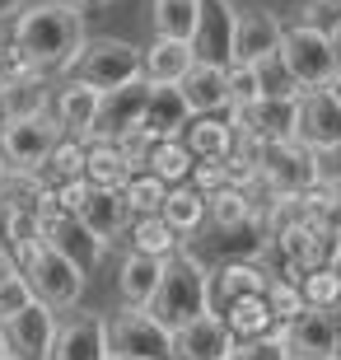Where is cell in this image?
I'll list each match as a JSON object with an SVG mask.
<instances>
[{"label": "cell", "instance_id": "obj_1", "mask_svg": "<svg viewBox=\"0 0 341 360\" xmlns=\"http://www.w3.org/2000/svg\"><path fill=\"white\" fill-rule=\"evenodd\" d=\"M84 38H89L84 33V14L61 5V0H28L10 24V42L33 56V66L42 75H56V70L70 75Z\"/></svg>", "mask_w": 341, "mask_h": 360}, {"label": "cell", "instance_id": "obj_2", "mask_svg": "<svg viewBox=\"0 0 341 360\" xmlns=\"http://www.w3.org/2000/svg\"><path fill=\"white\" fill-rule=\"evenodd\" d=\"M210 314V267L201 262L192 248H178V253L164 262V276H159V290L150 300V319L164 323L169 333H178L183 323Z\"/></svg>", "mask_w": 341, "mask_h": 360}, {"label": "cell", "instance_id": "obj_3", "mask_svg": "<svg viewBox=\"0 0 341 360\" xmlns=\"http://www.w3.org/2000/svg\"><path fill=\"white\" fill-rule=\"evenodd\" d=\"M66 80H79L98 94L122 89V84H131V80H145L141 75V47L127 42V38H84V47H79Z\"/></svg>", "mask_w": 341, "mask_h": 360}, {"label": "cell", "instance_id": "obj_4", "mask_svg": "<svg viewBox=\"0 0 341 360\" xmlns=\"http://www.w3.org/2000/svg\"><path fill=\"white\" fill-rule=\"evenodd\" d=\"M281 66L300 89H328L337 80V56H332L328 28L318 24H290L281 33Z\"/></svg>", "mask_w": 341, "mask_h": 360}, {"label": "cell", "instance_id": "obj_5", "mask_svg": "<svg viewBox=\"0 0 341 360\" xmlns=\"http://www.w3.org/2000/svg\"><path fill=\"white\" fill-rule=\"evenodd\" d=\"M19 271L28 276L33 295H38L47 309H56V314H61V309H75L79 295H84V271H79L70 257H61L56 248H47V243H42L38 257H33V262H24Z\"/></svg>", "mask_w": 341, "mask_h": 360}, {"label": "cell", "instance_id": "obj_6", "mask_svg": "<svg viewBox=\"0 0 341 360\" xmlns=\"http://www.w3.org/2000/svg\"><path fill=\"white\" fill-rule=\"evenodd\" d=\"M295 141L314 155H328L341 146V98L332 89L295 94Z\"/></svg>", "mask_w": 341, "mask_h": 360}, {"label": "cell", "instance_id": "obj_7", "mask_svg": "<svg viewBox=\"0 0 341 360\" xmlns=\"http://www.w3.org/2000/svg\"><path fill=\"white\" fill-rule=\"evenodd\" d=\"M173 333L150 319V309H117L108 319V351L112 356H141V360H169Z\"/></svg>", "mask_w": 341, "mask_h": 360}, {"label": "cell", "instance_id": "obj_8", "mask_svg": "<svg viewBox=\"0 0 341 360\" xmlns=\"http://www.w3.org/2000/svg\"><path fill=\"white\" fill-rule=\"evenodd\" d=\"M61 141V127L47 117H19V122H0V155L10 169H28L42 174V164L52 155V146Z\"/></svg>", "mask_w": 341, "mask_h": 360}, {"label": "cell", "instance_id": "obj_9", "mask_svg": "<svg viewBox=\"0 0 341 360\" xmlns=\"http://www.w3.org/2000/svg\"><path fill=\"white\" fill-rule=\"evenodd\" d=\"M56 333H61L56 309H47L42 300H33L24 314H14V319L5 323V347H10L14 360H47Z\"/></svg>", "mask_w": 341, "mask_h": 360}, {"label": "cell", "instance_id": "obj_10", "mask_svg": "<svg viewBox=\"0 0 341 360\" xmlns=\"http://www.w3.org/2000/svg\"><path fill=\"white\" fill-rule=\"evenodd\" d=\"M234 28H238V10L234 0H201V28L192 38V52L197 61L210 66H234Z\"/></svg>", "mask_w": 341, "mask_h": 360}, {"label": "cell", "instance_id": "obj_11", "mask_svg": "<svg viewBox=\"0 0 341 360\" xmlns=\"http://www.w3.org/2000/svg\"><path fill=\"white\" fill-rule=\"evenodd\" d=\"M281 33H285V24L271 10H243L234 28V66L262 70L266 61H276L281 56Z\"/></svg>", "mask_w": 341, "mask_h": 360}, {"label": "cell", "instance_id": "obj_12", "mask_svg": "<svg viewBox=\"0 0 341 360\" xmlns=\"http://www.w3.org/2000/svg\"><path fill=\"white\" fill-rule=\"evenodd\" d=\"M145 108H150V84L131 80L122 89L98 94V117H94V141H117L122 131H131L145 122Z\"/></svg>", "mask_w": 341, "mask_h": 360}, {"label": "cell", "instance_id": "obj_13", "mask_svg": "<svg viewBox=\"0 0 341 360\" xmlns=\"http://www.w3.org/2000/svg\"><path fill=\"white\" fill-rule=\"evenodd\" d=\"M285 356L290 360H341V337L337 319L304 309L295 323H285Z\"/></svg>", "mask_w": 341, "mask_h": 360}, {"label": "cell", "instance_id": "obj_14", "mask_svg": "<svg viewBox=\"0 0 341 360\" xmlns=\"http://www.w3.org/2000/svg\"><path fill=\"white\" fill-rule=\"evenodd\" d=\"M271 271L262 262H243V257H224L220 267L210 271V314H224L234 300H248V295H266L271 290Z\"/></svg>", "mask_w": 341, "mask_h": 360}, {"label": "cell", "instance_id": "obj_15", "mask_svg": "<svg viewBox=\"0 0 341 360\" xmlns=\"http://www.w3.org/2000/svg\"><path fill=\"white\" fill-rule=\"evenodd\" d=\"M42 243L47 248H56L61 257H70L84 276H89L98 262L108 257V243L94 234L89 225H79L75 215H56V220H42Z\"/></svg>", "mask_w": 341, "mask_h": 360}, {"label": "cell", "instance_id": "obj_16", "mask_svg": "<svg viewBox=\"0 0 341 360\" xmlns=\"http://www.w3.org/2000/svg\"><path fill=\"white\" fill-rule=\"evenodd\" d=\"M234 351V337L224 328L220 314H201V319L183 323L173 333V347H169V360H229Z\"/></svg>", "mask_w": 341, "mask_h": 360}, {"label": "cell", "instance_id": "obj_17", "mask_svg": "<svg viewBox=\"0 0 341 360\" xmlns=\"http://www.w3.org/2000/svg\"><path fill=\"white\" fill-rule=\"evenodd\" d=\"M108 319L103 314H75L61 323L47 360H108Z\"/></svg>", "mask_w": 341, "mask_h": 360}, {"label": "cell", "instance_id": "obj_18", "mask_svg": "<svg viewBox=\"0 0 341 360\" xmlns=\"http://www.w3.org/2000/svg\"><path fill=\"white\" fill-rule=\"evenodd\" d=\"M94 117H98V89L79 80H66L61 89H52V122L61 127V136L70 141H94Z\"/></svg>", "mask_w": 341, "mask_h": 360}, {"label": "cell", "instance_id": "obj_19", "mask_svg": "<svg viewBox=\"0 0 341 360\" xmlns=\"http://www.w3.org/2000/svg\"><path fill=\"white\" fill-rule=\"evenodd\" d=\"M178 89H183L187 108H192V117H220V112H229V70L224 66L197 61L178 80Z\"/></svg>", "mask_w": 341, "mask_h": 360}, {"label": "cell", "instance_id": "obj_20", "mask_svg": "<svg viewBox=\"0 0 341 360\" xmlns=\"http://www.w3.org/2000/svg\"><path fill=\"white\" fill-rule=\"evenodd\" d=\"M192 122V108H187L183 89L178 84H150V108H145V131L155 141H178Z\"/></svg>", "mask_w": 341, "mask_h": 360}, {"label": "cell", "instance_id": "obj_21", "mask_svg": "<svg viewBox=\"0 0 341 360\" xmlns=\"http://www.w3.org/2000/svg\"><path fill=\"white\" fill-rule=\"evenodd\" d=\"M159 276H164V262H159V257H145V253H131V248H127V257H122V267H117L122 309H150V300H155V290H159Z\"/></svg>", "mask_w": 341, "mask_h": 360}, {"label": "cell", "instance_id": "obj_22", "mask_svg": "<svg viewBox=\"0 0 341 360\" xmlns=\"http://www.w3.org/2000/svg\"><path fill=\"white\" fill-rule=\"evenodd\" d=\"M75 220H79V225H89L103 243H112L117 234H127V225H131V206H127V197H122V192L89 187V197H84V206H79Z\"/></svg>", "mask_w": 341, "mask_h": 360}, {"label": "cell", "instance_id": "obj_23", "mask_svg": "<svg viewBox=\"0 0 341 360\" xmlns=\"http://www.w3.org/2000/svg\"><path fill=\"white\" fill-rule=\"evenodd\" d=\"M197 66V52L192 42H173V38H155L141 52V75L145 84H178L187 70Z\"/></svg>", "mask_w": 341, "mask_h": 360}, {"label": "cell", "instance_id": "obj_24", "mask_svg": "<svg viewBox=\"0 0 341 360\" xmlns=\"http://www.w3.org/2000/svg\"><path fill=\"white\" fill-rule=\"evenodd\" d=\"M47 112H52V84H47V75H33V80H10V84H0V122L47 117Z\"/></svg>", "mask_w": 341, "mask_h": 360}, {"label": "cell", "instance_id": "obj_25", "mask_svg": "<svg viewBox=\"0 0 341 360\" xmlns=\"http://www.w3.org/2000/svg\"><path fill=\"white\" fill-rule=\"evenodd\" d=\"M159 215H164V225L178 234V239H192V234H201V229L210 225L206 215V197H201L192 183L183 187H169V197H164V206H159Z\"/></svg>", "mask_w": 341, "mask_h": 360}, {"label": "cell", "instance_id": "obj_26", "mask_svg": "<svg viewBox=\"0 0 341 360\" xmlns=\"http://www.w3.org/2000/svg\"><path fill=\"white\" fill-rule=\"evenodd\" d=\"M150 24L155 38L192 42L201 28V0H150Z\"/></svg>", "mask_w": 341, "mask_h": 360}, {"label": "cell", "instance_id": "obj_27", "mask_svg": "<svg viewBox=\"0 0 341 360\" xmlns=\"http://www.w3.org/2000/svg\"><path fill=\"white\" fill-rule=\"evenodd\" d=\"M127 243H131V253H145V257H159V262H169L183 239L164 225V215H131V225H127Z\"/></svg>", "mask_w": 341, "mask_h": 360}, {"label": "cell", "instance_id": "obj_28", "mask_svg": "<svg viewBox=\"0 0 341 360\" xmlns=\"http://www.w3.org/2000/svg\"><path fill=\"white\" fill-rule=\"evenodd\" d=\"M234 127L224 117H192L183 131V146L192 150V160H224L234 150Z\"/></svg>", "mask_w": 341, "mask_h": 360}, {"label": "cell", "instance_id": "obj_29", "mask_svg": "<svg viewBox=\"0 0 341 360\" xmlns=\"http://www.w3.org/2000/svg\"><path fill=\"white\" fill-rule=\"evenodd\" d=\"M84 178H89L94 187L122 192L127 178H131V169H127V160H122V150L112 146V141H89V146H84Z\"/></svg>", "mask_w": 341, "mask_h": 360}, {"label": "cell", "instance_id": "obj_30", "mask_svg": "<svg viewBox=\"0 0 341 360\" xmlns=\"http://www.w3.org/2000/svg\"><path fill=\"white\" fill-rule=\"evenodd\" d=\"M206 215L220 234H229V229L248 225V220H262V206H257L248 192H238V187H220V192L206 197Z\"/></svg>", "mask_w": 341, "mask_h": 360}, {"label": "cell", "instance_id": "obj_31", "mask_svg": "<svg viewBox=\"0 0 341 360\" xmlns=\"http://www.w3.org/2000/svg\"><path fill=\"white\" fill-rule=\"evenodd\" d=\"M224 328H229V337L234 342H252V337H266L276 328L271 309H266V295H248V300H234V304L220 314Z\"/></svg>", "mask_w": 341, "mask_h": 360}, {"label": "cell", "instance_id": "obj_32", "mask_svg": "<svg viewBox=\"0 0 341 360\" xmlns=\"http://www.w3.org/2000/svg\"><path fill=\"white\" fill-rule=\"evenodd\" d=\"M192 150L183 146V136L178 141H155V150H150V164H145V174H155L159 183L169 187H183L187 178H192Z\"/></svg>", "mask_w": 341, "mask_h": 360}, {"label": "cell", "instance_id": "obj_33", "mask_svg": "<svg viewBox=\"0 0 341 360\" xmlns=\"http://www.w3.org/2000/svg\"><path fill=\"white\" fill-rule=\"evenodd\" d=\"M47 178L42 174H28V169H10L5 183H0V211H33L38 215L42 206V192H47Z\"/></svg>", "mask_w": 341, "mask_h": 360}, {"label": "cell", "instance_id": "obj_34", "mask_svg": "<svg viewBox=\"0 0 341 360\" xmlns=\"http://www.w3.org/2000/svg\"><path fill=\"white\" fill-rule=\"evenodd\" d=\"M42 178L47 183H75V178H84V141H70V136H61L52 146V155H47V164H42Z\"/></svg>", "mask_w": 341, "mask_h": 360}, {"label": "cell", "instance_id": "obj_35", "mask_svg": "<svg viewBox=\"0 0 341 360\" xmlns=\"http://www.w3.org/2000/svg\"><path fill=\"white\" fill-rule=\"evenodd\" d=\"M300 295H304V309H318V314H337V309H341V281H337V267L309 271V276L300 281Z\"/></svg>", "mask_w": 341, "mask_h": 360}, {"label": "cell", "instance_id": "obj_36", "mask_svg": "<svg viewBox=\"0 0 341 360\" xmlns=\"http://www.w3.org/2000/svg\"><path fill=\"white\" fill-rule=\"evenodd\" d=\"M122 197H127L131 215H159V206L169 197V183H159L155 174H131L127 187H122Z\"/></svg>", "mask_w": 341, "mask_h": 360}, {"label": "cell", "instance_id": "obj_37", "mask_svg": "<svg viewBox=\"0 0 341 360\" xmlns=\"http://www.w3.org/2000/svg\"><path fill=\"white\" fill-rule=\"evenodd\" d=\"M229 360H290V356H285V323H276L266 337H252V342H234Z\"/></svg>", "mask_w": 341, "mask_h": 360}, {"label": "cell", "instance_id": "obj_38", "mask_svg": "<svg viewBox=\"0 0 341 360\" xmlns=\"http://www.w3.org/2000/svg\"><path fill=\"white\" fill-rule=\"evenodd\" d=\"M266 309H271V319L276 323H295L304 314V295H300V285L295 281H285V276H276L271 281V290H266Z\"/></svg>", "mask_w": 341, "mask_h": 360}, {"label": "cell", "instance_id": "obj_39", "mask_svg": "<svg viewBox=\"0 0 341 360\" xmlns=\"http://www.w3.org/2000/svg\"><path fill=\"white\" fill-rule=\"evenodd\" d=\"M266 89H262V70L252 66H229V108H252L262 103Z\"/></svg>", "mask_w": 341, "mask_h": 360}, {"label": "cell", "instance_id": "obj_40", "mask_svg": "<svg viewBox=\"0 0 341 360\" xmlns=\"http://www.w3.org/2000/svg\"><path fill=\"white\" fill-rule=\"evenodd\" d=\"M112 146L122 150V160L131 174H145V164H150V150H155V136L145 131V127H131V131H122Z\"/></svg>", "mask_w": 341, "mask_h": 360}, {"label": "cell", "instance_id": "obj_41", "mask_svg": "<svg viewBox=\"0 0 341 360\" xmlns=\"http://www.w3.org/2000/svg\"><path fill=\"white\" fill-rule=\"evenodd\" d=\"M33 300H38V295H33V285H28L24 271H19V276H10L5 285H0V328H5L14 314H24Z\"/></svg>", "mask_w": 341, "mask_h": 360}, {"label": "cell", "instance_id": "obj_42", "mask_svg": "<svg viewBox=\"0 0 341 360\" xmlns=\"http://www.w3.org/2000/svg\"><path fill=\"white\" fill-rule=\"evenodd\" d=\"M187 183L197 187L201 197H210V192L229 187V178H224V160H197V164H192V178H187Z\"/></svg>", "mask_w": 341, "mask_h": 360}, {"label": "cell", "instance_id": "obj_43", "mask_svg": "<svg viewBox=\"0 0 341 360\" xmlns=\"http://www.w3.org/2000/svg\"><path fill=\"white\" fill-rule=\"evenodd\" d=\"M33 75H42V70L33 66V56L19 52L14 42H5V66H0V84H10V80H33Z\"/></svg>", "mask_w": 341, "mask_h": 360}, {"label": "cell", "instance_id": "obj_44", "mask_svg": "<svg viewBox=\"0 0 341 360\" xmlns=\"http://www.w3.org/2000/svg\"><path fill=\"white\" fill-rule=\"evenodd\" d=\"M89 178H75V183H56V201H61V211L66 215H79V206H84V197H89Z\"/></svg>", "mask_w": 341, "mask_h": 360}, {"label": "cell", "instance_id": "obj_45", "mask_svg": "<svg viewBox=\"0 0 341 360\" xmlns=\"http://www.w3.org/2000/svg\"><path fill=\"white\" fill-rule=\"evenodd\" d=\"M318 164H323V183H337L341 178V146L328 150V155H318Z\"/></svg>", "mask_w": 341, "mask_h": 360}, {"label": "cell", "instance_id": "obj_46", "mask_svg": "<svg viewBox=\"0 0 341 360\" xmlns=\"http://www.w3.org/2000/svg\"><path fill=\"white\" fill-rule=\"evenodd\" d=\"M24 5H28V0H0V24H5V19L14 24V14L24 10Z\"/></svg>", "mask_w": 341, "mask_h": 360}, {"label": "cell", "instance_id": "obj_47", "mask_svg": "<svg viewBox=\"0 0 341 360\" xmlns=\"http://www.w3.org/2000/svg\"><path fill=\"white\" fill-rule=\"evenodd\" d=\"M328 38H332V56H337V75H341V19L328 28Z\"/></svg>", "mask_w": 341, "mask_h": 360}, {"label": "cell", "instance_id": "obj_48", "mask_svg": "<svg viewBox=\"0 0 341 360\" xmlns=\"http://www.w3.org/2000/svg\"><path fill=\"white\" fill-rule=\"evenodd\" d=\"M61 5H70V10H79V14H84V10L94 5V0H61Z\"/></svg>", "mask_w": 341, "mask_h": 360}, {"label": "cell", "instance_id": "obj_49", "mask_svg": "<svg viewBox=\"0 0 341 360\" xmlns=\"http://www.w3.org/2000/svg\"><path fill=\"white\" fill-rule=\"evenodd\" d=\"M332 187V197H337V206H341V178H337V183H328Z\"/></svg>", "mask_w": 341, "mask_h": 360}, {"label": "cell", "instance_id": "obj_50", "mask_svg": "<svg viewBox=\"0 0 341 360\" xmlns=\"http://www.w3.org/2000/svg\"><path fill=\"white\" fill-rule=\"evenodd\" d=\"M10 356V347H5V328H0V360Z\"/></svg>", "mask_w": 341, "mask_h": 360}, {"label": "cell", "instance_id": "obj_51", "mask_svg": "<svg viewBox=\"0 0 341 360\" xmlns=\"http://www.w3.org/2000/svg\"><path fill=\"white\" fill-rule=\"evenodd\" d=\"M5 174H10V164H5V155H0V183H5Z\"/></svg>", "mask_w": 341, "mask_h": 360}, {"label": "cell", "instance_id": "obj_52", "mask_svg": "<svg viewBox=\"0 0 341 360\" xmlns=\"http://www.w3.org/2000/svg\"><path fill=\"white\" fill-rule=\"evenodd\" d=\"M332 267H337V281H341V248H337V257H332Z\"/></svg>", "mask_w": 341, "mask_h": 360}, {"label": "cell", "instance_id": "obj_53", "mask_svg": "<svg viewBox=\"0 0 341 360\" xmlns=\"http://www.w3.org/2000/svg\"><path fill=\"white\" fill-rule=\"evenodd\" d=\"M328 89H332V94H337V98H341V75H337V80H332V84H328Z\"/></svg>", "mask_w": 341, "mask_h": 360}, {"label": "cell", "instance_id": "obj_54", "mask_svg": "<svg viewBox=\"0 0 341 360\" xmlns=\"http://www.w3.org/2000/svg\"><path fill=\"white\" fill-rule=\"evenodd\" d=\"M304 5H337V0H304Z\"/></svg>", "mask_w": 341, "mask_h": 360}, {"label": "cell", "instance_id": "obj_55", "mask_svg": "<svg viewBox=\"0 0 341 360\" xmlns=\"http://www.w3.org/2000/svg\"><path fill=\"white\" fill-rule=\"evenodd\" d=\"M332 319H337V337H341V309H337V314H332Z\"/></svg>", "mask_w": 341, "mask_h": 360}, {"label": "cell", "instance_id": "obj_56", "mask_svg": "<svg viewBox=\"0 0 341 360\" xmlns=\"http://www.w3.org/2000/svg\"><path fill=\"white\" fill-rule=\"evenodd\" d=\"M108 360H141V356H108Z\"/></svg>", "mask_w": 341, "mask_h": 360}, {"label": "cell", "instance_id": "obj_57", "mask_svg": "<svg viewBox=\"0 0 341 360\" xmlns=\"http://www.w3.org/2000/svg\"><path fill=\"white\" fill-rule=\"evenodd\" d=\"M0 66H5V42H0Z\"/></svg>", "mask_w": 341, "mask_h": 360}, {"label": "cell", "instance_id": "obj_58", "mask_svg": "<svg viewBox=\"0 0 341 360\" xmlns=\"http://www.w3.org/2000/svg\"><path fill=\"white\" fill-rule=\"evenodd\" d=\"M94 5H108V0H94Z\"/></svg>", "mask_w": 341, "mask_h": 360}, {"label": "cell", "instance_id": "obj_59", "mask_svg": "<svg viewBox=\"0 0 341 360\" xmlns=\"http://www.w3.org/2000/svg\"><path fill=\"white\" fill-rule=\"evenodd\" d=\"M5 360H14V356H5Z\"/></svg>", "mask_w": 341, "mask_h": 360}, {"label": "cell", "instance_id": "obj_60", "mask_svg": "<svg viewBox=\"0 0 341 360\" xmlns=\"http://www.w3.org/2000/svg\"><path fill=\"white\" fill-rule=\"evenodd\" d=\"M0 248H5V243H0Z\"/></svg>", "mask_w": 341, "mask_h": 360}, {"label": "cell", "instance_id": "obj_61", "mask_svg": "<svg viewBox=\"0 0 341 360\" xmlns=\"http://www.w3.org/2000/svg\"><path fill=\"white\" fill-rule=\"evenodd\" d=\"M337 5H341V0H337Z\"/></svg>", "mask_w": 341, "mask_h": 360}]
</instances>
